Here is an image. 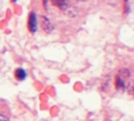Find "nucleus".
<instances>
[{
  "label": "nucleus",
  "instance_id": "nucleus-4",
  "mask_svg": "<svg viewBox=\"0 0 134 121\" xmlns=\"http://www.w3.org/2000/svg\"><path fill=\"white\" fill-rule=\"evenodd\" d=\"M15 78L18 80H24L26 78V72L24 68H18L15 71Z\"/></svg>",
  "mask_w": 134,
  "mask_h": 121
},
{
  "label": "nucleus",
  "instance_id": "nucleus-6",
  "mask_svg": "<svg viewBox=\"0 0 134 121\" xmlns=\"http://www.w3.org/2000/svg\"><path fill=\"white\" fill-rule=\"evenodd\" d=\"M130 77V71L127 70V68H125V70H121L120 71V75H119V78H128Z\"/></svg>",
  "mask_w": 134,
  "mask_h": 121
},
{
  "label": "nucleus",
  "instance_id": "nucleus-9",
  "mask_svg": "<svg viewBox=\"0 0 134 121\" xmlns=\"http://www.w3.org/2000/svg\"><path fill=\"white\" fill-rule=\"evenodd\" d=\"M13 1H16V0H13Z\"/></svg>",
  "mask_w": 134,
  "mask_h": 121
},
{
  "label": "nucleus",
  "instance_id": "nucleus-7",
  "mask_svg": "<svg viewBox=\"0 0 134 121\" xmlns=\"http://www.w3.org/2000/svg\"><path fill=\"white\" fill-rule=\"evenodd\" d=\"M0 121H11L8 119V118L6 117V115H4V114H0Z\"/></svg>",
  "mask_w": 134,
  "mask_h": 121
},
{
  "label": "nucleus",
  "instance_id": "nucleus-5",
  "mask_svg": "<svg viewBox=\"0 0 134 121\" xmlns=\"http://www.w3.org/2000/svg\"><path fill=\"white\" fill-rule=\"evenodd\" d=\"M116 87H118V88H126V84H125V81H124L122 79H121V78H116Z\"/></svg>",
  "mask_w": 134,
  "mask_h": 121
},
{
  "label": "nucleus",
  "instance_id": "nucleus-1",
  "mask_svg": "<svg viewBox=\"0 0 134 121\" xmlns=\"http://www.w3.org/2000/svg\"><path fill=\"white\" fill-rule=\"evenodd\" d=\"M28 30L32 33H35L38 30V19L34 12H31L28 15Z\"/></svg>",
  "mask_w": 134,
  "mask_h": 121
},
{
  "label": "nucleus",
  "instance_id": "nucleus-2",
  "mask_svg": "<svg viewBox=\"0 0 134 121\" xmlns=\"http://www.w3.org/2000/svg\"><path fill=\"white\" fill-rule=\"evenodd\" d=\"M40 26L46 33H51L53 31V25H52L51 20L47 16H40Z\"/></svg>",
  "mask_w": 134,
  "mask_h": 121
},
{
  "label": "nucleus",
  "instance_id": "nucleus-8",
  "mask_svg": "<svg viewBox=\"0 0 134 121\" xmlns=\"http://www.w3.org/2000/svg\"><path fill=\"white\" fill-rule=\"evenodd\" d=\"M76 1H80V2H83V1H86V0H76Z\"/></svg>",
  "mask_w": 134,
  "mask_h": 121
},
{
  "label": "nucleus",
  "instance_id": "nucleus-3",
  "mask_svg": "<svg viewBox=\"0 0 134 121\" xmlns=\"http://www.w3.org/2000/svg\"><path fill=\"white\" fill-rule=\"evenodd\" d=\"M52 2H53L55 6L60 7L63 11H66V9L69 7L68 1H67V0H52Z\"/></svg>",
  "mask_w": 134,
  "mask_h": 121
}]
</instances>
